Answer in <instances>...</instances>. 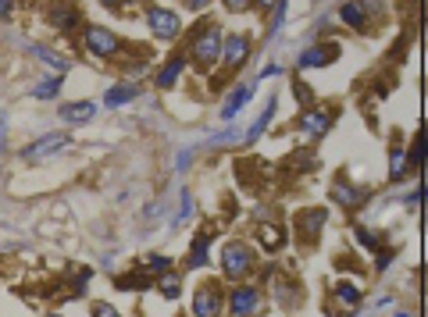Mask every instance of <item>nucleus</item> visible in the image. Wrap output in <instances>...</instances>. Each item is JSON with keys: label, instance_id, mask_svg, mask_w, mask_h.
Instances as JSON below:
<instances>
[{"label": "nucleus", "instance_id": "nucleus-1", "mask_svg": "<svg viewBox=\"0 0 428 317\" xmlns=\"http://www.w3.org/2000/svg\"><path fill=\"white\" fill-rule=\"evenodd\" d=\"M222 29L214 25V22H207V25H200V33L193 36V43H190V54H193V61L207 72V68H214V61H222Z\"/></svg>", "mask_w": 428, "mask_h": 317}, {"label": "nucleus", "instance_id": "nucleus-2", "mask_svg": "<svg viewBox=\"0 0 428 317\" xmlns=\"http://www.w3.org/2000/svg\"><path fill=\"white\" fill-rule=\"evenodd\" d=\"M339 54H343V43H339V40H318V43L303 47V50L296 54V72L328 68V65H335V61H339Z\"/></svg>", "mask_w": 428, "mask_h": 317}, {"label": "nucleus", "instance_id": "nucleus-3", "mask_svg": "<svg viewBox=\"0 0 428 317\" xmlns=\"http://www.w3.org/2000/svg\"><path fill=\"white\" fill-rule=\"evenodd\" d=\"M82 47L93 54V57H100V61H111V57H118L121 54V43L111 29H104V25H89L86 33H82Z\"/></svg>", "mask_w": 428, "mask_h": 317}, {"label": "nucleus", "instance_id": "nucleus-4", "mask_svg": "<svg viewBox=\"0 0 428 317\" xmlns=\"http://www.w3.org/2000/svg\"><path fill=\"white\" fill-rule=\"evenodd\" d=\"M254 268V253H250V246L247 242H229L225 249H222V271H225V278L229 281H239L243 275H247Z\"/></svg>", "mask_w": 428, "mask_h": 317}, {"label": "nucleus", "instance_id": "nucleus-5", "mask_svg": "<svg viewBox=\"0 0 428 317\" xmlns=\"http://www.w3.org/2000/svg\"><path fill=\"white\" fill-rule=\"evenodd\" d=\"M225 314V293L218 281H204L193 293V317H222Z\"/></svg>", "mask_w": 428, "mask_h": 317}, {"label": "nucleus", "instance_id": "nucleus-6", "mask_svg": "<svg viewBox=\"0 0 428 317\" xmlns=\"http://www.w3.org/2000/svg\"><path fill=\"white\" fill-rule=\"evenodd\" d=\"M146 25H150V33H154L158 40H175L178 36V29H182V18L168 8H158V4H150L146 8Z\"/></svg>", "mask_w": 428, "mask_h": 317}, {"label": "nucleus", "instance_id": "nucleus-7", "mask_svg": "<svg viewBox=\"0 0 428 317\" xmlns=\"http://www.w3.org/2000/svg\"><path fill=\"white\" fill-rule=\"evenodd\" d=\"M225 307L232 317H254L257 307H261V293L254 289V285H232V293L225 296Z\"/></svg>", "mask_w": 428, "mask_h": 317}, {"label": "nucleus", "instance_id": "nucleus-8", "mask_svg": "<svg viewBox=\"0 0 428 317\" xmlns=\"http://www.w3.org/2000/svg\"><path fill=\"white\" fill-rule=\"evenodd\" d=\"M72 143V132H47V136H40L36 143H29L25 150H22V161H47V157H54V153H61Z\"/></svg>", "mask_w": 428, "mask_h": 317}, {"label": "nucleus", "instance_id": "nucleus-9", "mask_svg": "<svg viewBox=\"0 0 428 317\" xmlns=\"http://www.w3.org/2000/svg\"><path fill=\"white\" fill-rule=\"evenodd\" d=\"M47 18L57 33H75L79 22H82V11L72 4V0H50L47 4Z\"/></svg>", "mask_w": 428, "mask_h": 317}, {"label": "nucleus", "instance_id": "nucleus-10", "mask_svg": "<svg viewBox=\"0 0 428 317\" xmlns=\"http://www.w3.org/2000/svg\"><path fill=\"white\" fill-rule=\"evenodd\" d=\"M332 111H318V107H307L303 114H296V129L307 136V139H325L328 129H332Z\"/></svg>", "mask_w": 428, "mask_h": 317}, {"label": "nucleus", "instance_id": "nucleus-11", "mask_svg": "<svg viewBox=\"0 0 428 317\" xmlns=\"http://www.w3.org/2000/svg\"><path fill=\"white\" fill-rule=\"evenodd\" d=\"M325 221H328V210H321V207L300 210V214H296V235H300L303 242H314L318 232L325 229Z\"/></svg>", "mask_w": 428, "mask_h": 317}, {"label": "nucleus", "instance_id": "nucleus-12", "mask_svg": "<svg viewBox=\"0 0 428 317\" xmlns=\"http://www.w3.org/2000/svg\"><path fill=\"white\" fill-rule=\"evenodd\" d=\"M250 57V36H243V33H232L222 40V61H225V68H239L243 61Z\"/></svg>", "mask_w": 428, "mask_h": 317}, {"label": "nucleus", "instance_id": "nucleus-13", "mask_svg": "<svg viewBox=\"0 0 428 317\" xmlns=\"http://www.w3.org/2000/svg\"><path fill=\"white\" fill-rule=\"evenodd\" d=\"M97 111H100L97 100H72V104H61V107H57V114L65 118L68 125H86V121H93Z\"/></svg>", "mask_w": 428, "mask_h": 317}, {"label": "nucleus", "instance_id": "nucleus-14", "mask_svg": "<svg viewBox=\"0 0 428 317\" xmlns=\"http://www.w3.org/2000/svg\"><path fill=\"white\" fill-rule=\"evenodd\" d=\"M332 200L339 203V207H346V210H353V207H360L364 200H368V193L364 189H357V185H350L343 175L332 182Z\"/></svg>", "mask_w": 428, "mask_h": 317}, {"label": "nucleus", "instance_id": "nucleus-15", "mask_svg": "<svg viewBox=\"0 0 428 317\" xmlns=\"http://www.w3.org/2000/svg\"><path fill=\"white\" fill-rule=\"evenodd\" d=\"M254 86L257 82H239L232 93H229V100H225V107H222V121H232L243 107L250 104V97H254Z\"/></svg>", "mask_w": 428, "mask_h": 317}, {"label": "nucleus", "instance_id": "nucleus-16", "mask_svg": "<svg viewBox=\"0 0 428 317\" xmlns=\"http://www.w3.org/2000/svg\"><path fill=\"white\" fill-rule=\"evenodd\" d=\"M186 72V54H175V57H168L165 65L158 68V75H154V82H158V89H171L175 82H178V75Z\"/></svg>", "mask_w": 428, "mask_h": 317}, {"label": "nucleus", "instance_id": "nucleus-17", "mask_svg": "<svg viewBox=\"0 0 428 317\" xmlns=\"http://www.w3.org/2000/svg\"><path fill=\"white\" fill-rule=\"evenodd\" d=\"M207 257H211V232H200L186 253V271H197V268H207Z\"/></svg>", "mask_w": 428, "mask_h": 317}, {"label": "nucleus", "instance_id": "nucleus-18", "mask_svg": "<svg viewBox=\"0 0 428 317\" xmlns=\"http://www.w3.org/2000/svg\"><path fill=\"white\" fill-rule=\"evenodd\" d=\"M257 242H261L264 253H279L286 246V229L282 225H268V221H264V225L257 229Z\"/></svg>", "mask_w": 428, "mask_h": 317}, {"label": "nucleus", "instance_id": "nucleus-19", "mask_svg": "<svg viewBox=\"0 0 428 317\" xmlns=\"http://www.w3.org/2000/svg\"><path fill=\"white\" fill-rule=\"evenodd\" d=\"M139 97V89L132 86V82H118V86H111L107 93H104V107H125V104H132Z\"/></svg>", "mask_w": 428, "mask_h": 317}, {"label": "nucleus", "instance_id": "nucleus-20", "mask_svg": "<svg viewBox=\"0 0 428 317\" xmlns=\"http://www.w3.org/2000/svg\"><path fill=\"white\" fill-rule=\"evenodd\" d=\"M339 22L346 29H357V33H364L368 29V15H364V8L357 4V0H346V4L339 8Z\"/></svg>", "mask_w": 428, "mask_h": 317}, {"label": "nucleus", "instance_id": "nucleus-21", "mask_svg": "<svg viewBox=\"0 0 428 317\" xmlns=\"http://www.w3.org/2000/svg\"><path fill=\"white\" fill-rule=\"evenodd\" d=\"M29 50H33V57H40L43 65H50L54 72H68V68H72V61H68L65 54H54V50L43 47V43H29Z\"/></svg>", "mask_w": 428, "mask_h": 317}, {"label": "nucleus", "instance_id": "nucleus-22", "mask_svg": "<svg viewBox=\"0 0 428 317\" xmlns=\"http://www.w3.org/2000/svg\"><path fill=\"white\" fill-rule=\"evenodd\" d=\"M404 175H407V153H404L400 136H392V150H389V178L400 182Z\"/></svg>", "mask_w": 428, "mask_h": 317}, {"label": "nucleus", "instance_id": "nucleus-23", "mask_svg": "<svg viewBox=\"0 0 428 317\" xmlns=\"http://www.w3.org/2000/svg\"><path fill=\"white\" fill-rule=\"evenodd\" d=\"M271 118H275V97L268 100V107L261 111V118L250 125V129H247V136H243V143H257L264 132H268V125H271Z\"/></svg>", "mask_w": 428, "mask_h": 317}, {"label": "nucleus", "instance_id": "nucleus-24", "mask_svg": "<svg viewBox=\"0 0 428 317\" xmlns=\"http://www.w3.org/2000/svg\"><path fill=\"white\" fill-rule=\"evenodd\" d=\"M178 289H182V275L178 271H165V275H158V293L165 296V300H178Z\"/></svg>", "mask_w": 428, "mask_h": 317}, {"label": "nucleus", "instance_id": "nucleus-25", "mask_svg": "<svg viewBox=\"0 0 428 317\" xmlns=\"http://www.w3.org/2000/svg\"><path fill=\"white\" fill-rule=\"evenodd\" d=\"M332 296L339 300L343 307H357V303H360V289H357L353 281H335V285H332Z\"/></svg>", "mask_w": 428, "mask_h": 317}, {"label": "nucleus", "instance_id": "nucleus-26", "mask_svg": "<svg viewBox=\"0 0 428 317\" xmlns=\"http://www.w3.org/2000/svg\"><path fill=\"white\" fill-rule=\"evenodd\" d=\"M150 281H154V275H146L143 268H136L129 278H125V275H118V278H114V285H118V289H146Z\"/></svg>", "mask_w": 428, "mask_h": 317}, {"label": "nucleus", "instance_id": "nucleus-27", "mask_svg": "<svg viewBox=\"0 0 428 317\" xmlns=\"http://www.w3.org/2000/svg\"><path fill=\"white\" fill-rule=\"evenodd\" d=\"M61 86H65V75H50V79H43V82L33 89V97H36V100H54L57 93H61Z\"/></svg>", "mask_w": 428, "mask_h": 317}, {"label": "nucleus", "instance_id": "nucleus-28", "mask_svg": "<svg viewBox=\"0 0 428 317\" xmlns=\"http://www.w3.org/2000/svg\"><path fill=\"white\" fill-rule=\"evenodd\" d=\"M353 239L364 246V249H382V239H379V232H372V229H364V225H357V221H353Z\"/></svg>", "mask_w": 428, "mask_h": 317}, {"label": "nucleus", "instance_id": "nucleus-29", "mask_svg": "<svg viewBox=\"0 0 428 317\" xmlns=\"http://www.w3.org/2000/svg\"><path fill=\"white\" fill-rule=\"evenodd\" d=\"M286 8H289V0H275V15H271V25H268V40H275L282 33V25H286Z\"/></svg>", "mask_w": 428, "mask_h": 317}, {"label": "nucleus", "instance_id": "nucleus-30", "mask_svg": "<svg viewBox=\"0 0 428 317\" xmlns=\"http://www.w3.org/2000/svg\"><path fill=\"white\" fill-rule=\"evenodd\" d=\"M190 217H193V193H190V189H182V200H178V214H175V221H171V225L178 229V225H186Z\"/></svg>", "mask_w": 428, "mask_h": 317}, {"label": "nucleus", "instance_id": "nucleus-31", "mask_svg": "<svg viewBox=\"0 0 428 317\" xmlns=\"http://www.w3.org/2000/svg\"><path fill=\"white\" fill-rule=\"evenodd\" d=\"M421 146H425V136L418 132L414 143H411V150H407V168H418L421 164Z\"/></svg>", "mask_w": 428, "mask_h": 317}, {"label": "nucleus", "instance_id": "nucleus-32", "mask_svg": "<svg viewBox=\"0 0 428 317\" xmlns=\"http://www.w3.org/2000/svg\"><path fill=\"white\" fill-rule=\"evenodd\" d=\"M357 4L364 8V15H368V18H382L385 15V0H357Z\"/></svg>", "mask_w": 428, "mask_h": 317}, {"label": "nucleus", "instance_id": "nucleus-33", "mask_svg": "<svg viewBox=\"0 0 428 317\" xmlns=\"http://www.w3.org/2000/svg\"><path fill=\"white\" fill-rule=\"evenodd\" d=\"M168 268H171V261L161 257V253H150L146 257V271H168Z\"/></svg>", "mask_w": 428, "mask_h": 317}, {"label": "nucleus", "instance_id": "nucleus-34", "mask_svg": "<svg viewBox=\"0 0 428 317\" xmlns=\"http://www.w3.org/2000/svg\"><path fill=\"white\" fill-rule=\"evenodd\" d=\"M93 317H121V314L114 310V303H107V300H97V303H93Z\"/></svg>", "mask_w": 428, "mask_h": 317}, {"label": "nucleus", "instance_id": "nucleus-35", "mask_svg": "<svg viewBox=\"0 0 428 317\" xmlns=\"http://www.w3.org/2000/svg\"><path fill=\"white\" fill-rule=\"evenodd\" d=\"M293 93H296V100H303V104H307V107H311V104H314V93H311V89H307V86H303V82H300V79H296V82H293Z\"/></svg>", "mask_w": 428, "mask_h": 317}, {"label": "nucleus", "instance_id": "nucleus-36", "mask_svg": "<svg viewBox=\"0 0 428 317\" xmlns=\"http://www.w3.org/2000/svg\"><path fill=\"white\" fill-rule=\"evenodd\" d=\"M379 257H375V271H385L389 264H392V257H396V249H375Z\"/></svg>", "mask_w": 428, "mask_h": 317}, {"label": "nucleus", "instance_id": "nucleus-37", "mask_svg": "<svg viewBox=\"0 0 428 317\" xmlns=\"http://www.w3.org/2000/svg\"><path fill=\"white\" fill-rule=\"evenodd\" d=\"M275 75H282V65H279V61L264 65V68H261V75H254V82H261V79H275Z\"/></svg>", "mask_w": 428, "mask_h": 317}, {"label": "nucleus", "instance_id": "nucleus-38", "mask_svg": "<svg viewBox=\"0 0 428 317\" xmlns=\"http://www.w3.org/2000/svg\"><path fill=\"white\" fill-rule=\"evenodd\" d=\"M232 139H239V129H225L222 136H211V146H225V143H232Z\"/></svg>", "mask_w": 428, "mask_h": 317}, {"label": "nucleus", "instance_id": "nucleus-39", "mask_svg": "<svg viewBox=\"0 0 428 317\" xmlns=\"http://www.w3.org/2000/svg\"><path fill=\"white\" fill-rule=\"evenodd\" d=\"M222 4H225L232 15H239V11H250V8H254V0H222Z\"/></svg>", "mask_w": 428, "mask_h": 317}, {"label": "nucleus", "instance_id": "nucleus-40", "mask_svg": "<svg viewBox=\"0 0 428 317\" xmlns=\"http://www.w3.org/2000/svg\"><path fill=\"white\" fill-rule=\"evenodd\" d=\"M15 15V0H0V22H11Z\"/></svg>", "mask_w": 428, "mask_h": 317}, {"label": "nucleus", "instance_id": "nucleus-41", "mask_svg": "<svg viewBox=\"0 0 428 317\" xmlns=\"http://www.w3.org/2000/svg\"><path fill=\"white\" fill-rule=\"evenodd\" d=\"M8 143V114H0V150Z\"/></svg>", "mask_w": 428, "mask_h": 317}, {"label": "nucleus", "instance_id": "nucleus-42", "mask_svg": "<svg viewBox=\"0 0 428 317\" xmlns=\"http://www.w3.org/2000/svg\"><path fill=\"white\" fill-rule=\"evenodd\" d=\"M190 157H193V150H182V153H178V171L190 168Z\"/></svg>", "mask_w": 428, "mask_h": 317}, {"label": "nucleus", "instance_id": "nucleus-43", "mask_svg": "<svg viewBox=\"0 0 428 317\" xmlns=\"http://www.w3.org/2000/svg\"><path fill=\"white\" fill-rule=\"evenodd\" d=\"M100 4H104V8H107V11H118V8H121V4H125V0H100Z\"/></svg>", "mask_w": 428, "mask_h": 317}, {"label": "nucleus", "instance_id": "nucleus-44", "mask_svg": "<svg viewBox=\"0 0 428 317\" xmlns=\"http://www.w3.org/2000/svg\"><path fill=\"white\" fill-rule=\"evenodd\" d=\"M186 4H190V8H193V11H200V8H204V4H211V0H186Z\"/></svg>", "mask_w": 428, "mask_h": 317}, {"label": "nucleus", "instance_id": "nucleus-45", "mask_svg": "<svg viewBox=\"0 0 428 317\" xmlns=\"http://www.w3.org/2000/svg\"><path fill=\"white\" fill-rule=\"evenodd\" d=\"M257 4H261V8H271V4H275V0H257Z\"/></svg>", "mask_w": 428, "mask_h": 317}, {"label": "nucleus", "instance_id": "nucleus-46", "mask_svg": "<svg viewBox=\"0 0 428 317\" xmlns=\"http://www.w3.org/2000/svg\"><path fill=\"white\" fill-rule=\"evenodd\" d=\"M396 317H411V314H396Z\"/></svg>", "mask_w": 428, "mask_h": 317}, {"label": "nucleus", "instance_id": "nucleus-47", "mask_svg": "<svg viewBox=\"0 0 428 317\" xmlns=\"http://www.w3.org/2000/svg\"><path fill=\"white\" fill-rule=\"evenodd\" d=\"M350 317H353V314H350Z\"/></svg>", "mask_w": 428, "mask_h": 317}]
</instances>
